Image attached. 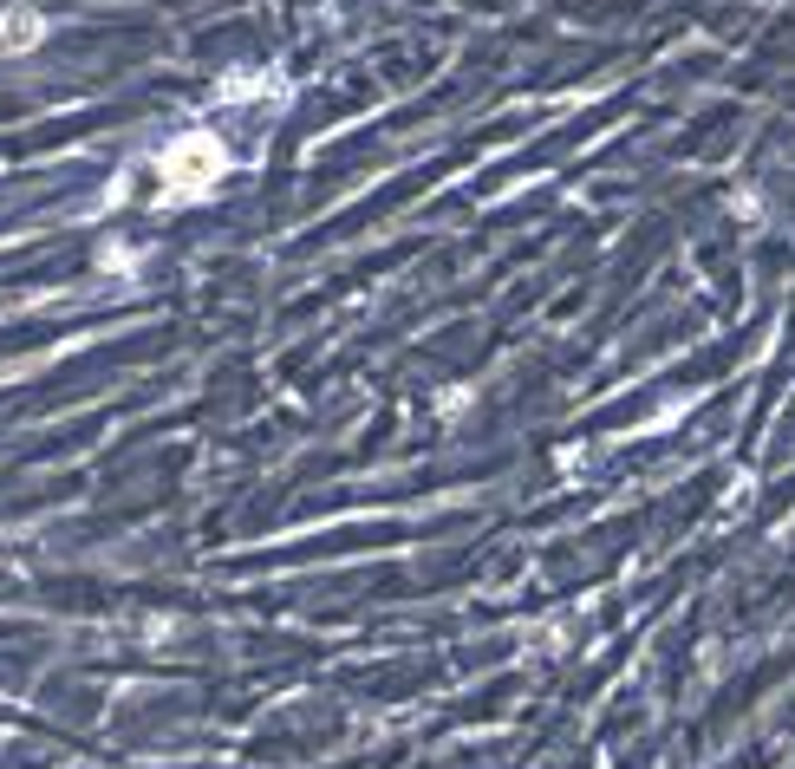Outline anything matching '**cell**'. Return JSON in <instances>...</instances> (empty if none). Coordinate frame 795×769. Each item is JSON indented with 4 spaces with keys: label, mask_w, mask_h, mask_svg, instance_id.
<instances>
[{
    "label": "cell",
    "mask_w": 795,
    "mask_h": 769,
    "mask_svg": "<svg viewBox=\"0 0 795 769\" xmlns=\"http://www.w3.org/2000/svg\"><path fill=\"white\" fill-rule=\"evenodd\" d=\"M163 163H170V176L183 170V183H209V170H216L222 157H216V144H209V137H183Z\"/></svg>",
    "instance_id": "obj_1"
},
{
    "label": "cell",
    "mask_w": 795,
    "mask_h": 769,
    "mask_svg": "<svg viewBox=\"0 0 795 769\" xmlns=\"http://www.w3.org/2000/svg\"><path fill=\"white\" fill-rule=\"evenodd\" d=\"M39 39V13H7V46H33Z\"/></svg>",
    "instance_id": "obj_2"
}]
</instances>
